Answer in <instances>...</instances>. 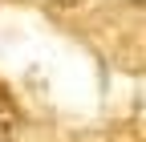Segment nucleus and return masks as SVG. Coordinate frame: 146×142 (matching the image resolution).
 Listing matches in <instances>:
<instances>
[{
  "mask_svg": "<svg viewBox=\"0 0 146 142\" xmlns=\"http://www.w3.org/2000/svg\"><path fill=\"white\" fill-rule=\"evenodd\" d=\"M12 126H16V122H12V110H8V106H0V142L12 138Z\"/></svg>",
  "mask_w": 146,
  "mask_h": 142,
  "instance_id": "1",
  "label": "nucleus"
},
{
  "mask_svg": "<svg viewBox=\"0 0 146 142\" xmlns=\"http://www.w3.org/2000/svg\"><path fill=\"white\" fill-rule=\"evenodd\" d=\"M49 4H53V8H77L81 0H49Z\"/></svg>",
  "mask_w": 146,
  "mask_h": 142,
  "instance_id": "2",
  "label": "nucleus"
},
{
  "mask_svg": "<svg viewBox=\"0 0 146 142\" xmlns=\"http://www.w3.org/2000/svg\"><path fill=\"white\" fill-rule=\"evenodd\" d=\"M138 4H146V0H138Z\"/></svg>",
  "mask_w": 146,
  "mask_h": 142,
  "instance_id": "3",
  "label": "nucleus"
}]
</instances>
